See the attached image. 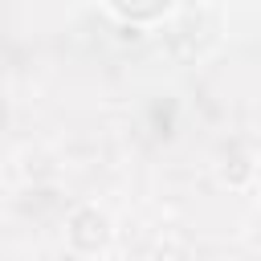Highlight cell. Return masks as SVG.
Wrapping results in <instances>:
<instances>
[{
    "instance_id": "1",
    "label": "cell",
    "mask_w": 261,
    "mask_h": 261,
    "mask_svg": "<svg viewBox=\"0 0 261 261\" xmlns=\"http://www.w3.org/2000/svg\"><path fill=\"white\" fill-rule=\"evenodd\" d=\"M110 216L102 212V208H94V204H86V208H77L73 216H69V228H65V237H69V245L77 249V253H98V249H106V241H110Z\"/></svg>"
}]
</instances>
